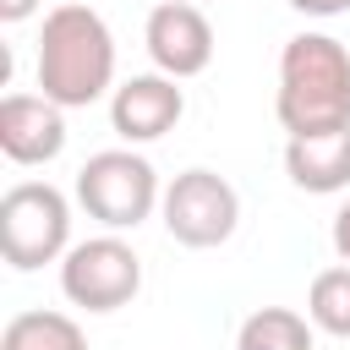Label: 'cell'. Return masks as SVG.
Listing matches in <instances>:
<instances>
[{
  "label": "cell",
  "instance_id": "cell-1",
  "mask_svg": "<svg viewBox=\"0 0 350 350\" xmlns=\"http://www.w3.org/2000/svg\"><path fill=\"white\" fill-rule=\"evenodd\" d=\"M279 126L290 137H328L350 126V55L328 33H301L279 55Z\"/></svg>",
  "mask_w": 350,
  "mask_h": 350
},
{
  "label": "cell",
  "instance_id": "cell-2",
  "mask_svg": "<svg viewBox=\"0 0 350 350\" xmlns=\"http://www.w3.org/2000/svg\"><path fill=\"white\" fill-rule=\"evenodd\" d=\"M115 71V44L98 11L88 5H55L44 16L38 38V88L55 104H93L109 88Z\"/></svg>",
  "mask_w": 350,
  "mask_h": 350
},
{
  "label": "cell",
  "instance_id": "cell-3",
  "mask_svg": "<svg viewBox=\"0 0 350 350\" xmlns=\"http://www.w3.org/2000/svg\"><path fill=\"white\" fill-rule=\"evenodd\" d=\"M66 197L44 180H22L0 197V257L11 268H38L66 246Z\"/></svg>",
  "mask_w": 350,
  "mask_h": 350
},
{
  "label": "cell",
  "instance_id": "cell-4",
  "mask_svg": "<svg viewBox=\"0 0 350 350\" xmlns=\"http://www.w3.org/2000/svg\"><path fill=\"white\" fill-rule=\"evenodd\" d=\"M77 197L82 208L109 224V230H126V224H142L148 208H153V164L137 159V153H93L82 170H77Z\"/></svg>",
  "mask_w": 350,
  "mask_h": 350
},
{
  "label": "cell",
  "instance_id": "cell-5",
  "mask_svg": "<svg viewBox=\"0 0 350 350\" xmlns=\"http://www.w3.org/2000/svg\"><path fill=\"white\" fill-rule=\"evenodd\" d=\"M60 284H66V295H71L77 306H88V312H115V306H126V301L137 295L142 262H137V252H131L126 241L98 235V241H82V246L66 252Z\"/></svg>",
  "mask_w": 350,
  "mask_h": 350
},
{
  "label": "cell",
  "instance_id": "cell-6",
  "mask_svg": "<svg viewBox=\"0 0 350 350\" xmlns=\"http://www.w3.org/2000/svg\"><path fill=\"white\" fill-rule=\"evenodd\" d=\"M235 219H241L235 186L213 170H186L164 191V224L180 246H219V241H230Z\"/></svg>",
  "mask_w": 350,
  "mask_h": 350
},
{
  "label": "cell",
  "instance_id": "cell-7",
  "mask_svg": "<svg viewBox=\"0 0 350 350\" xmlns=\"http://www.w3.org/2000/svg\"><path fill=\"white\" fill-rule=\"evenodd\" d=\"M148 55L170 77H197L213 60V27L191 0H164L148 16Z\"/></svg>",
  "mask_w": 350,
  "mask_h": 350
},
{
  "label": "cell",
  "instance_id": "cell-8",
  "mask_svg": "<svg viewBox=\"0 0 350 350\" xmlns=\"http://www.w3.org/2000/svg\"><path fill=\"white\" fill-rule=\"evenodd\" d=\"M66 142V120L60 104L44 93H5L0 98V148L16 164H44L55 159Z\"/></svg>",
  "mask_w": 350,
  "mask_h": 350
},
{
  "label": "cell",
  "instance_id": "cell-9",
  "mask_svg": "<svg viewBox=\"0 0 350 350\" xmlns=\"http://www.w3.org/2000/svg\"><path fill=\"white\" fill-rule=\"evenodd\" d=\"M180 109H186V98L170 77H131L126 88H115L109 120L126 142H153L180 120Z\"/></svg>",
  "mask_w": 350,
  "mask_h": 350
},
{
  "label": "cell",
  "instance_id": "cell-10",
  "mask_svg": "<svg viewBox=\"0 0 350 350\" xmlns=\"http://www.w3.org/2000/svg\"><path fill=\"white\" fill-rule=\"evenodd\" d=\"M284 170L306 191H339V186H350V126L328 131V137H290Z\"/></svg>",
  "mask_w": 350,
  "mask_h": 350
},
{
  "label": "cell",
  "instance_id": "cell-11",
  "mask_svg": "<svg viewBox=\"0 0 350 350\" xmlns=\"http://www.w3.org/2000/svg\"><path fill=\"white\" fill-rule=\"evenodd\" d=\"M0 350H88V345H82V328L60 312H22L5 323Z\"/></svg>",
  "mask_w": 350,
  "mask_h": 350
},
{
  "label": "cell",
  "instance_id": "cell-12",
  "mask_svg": "<svg viewBox=\"0 0 350 350\" xmlns=\"http://www.w3.org/2000/svg\"><path fill=\"white\" fill-rule=\"evenodd\" d=\"M241 350H312V328L290 306H262L241 323Z\"/></svg>",
  "mask_w": 350,
  "mask_h": 350
},
{
  "label": "cell",
  "instance_id": "cell-13",
  "mask_svg": "<svg viewBox=\"0 0 350 350\" xmlns=\"http://www.w3.org/2000/svg\"><path fill=\"white\" fill-rule=\"evenodd\" d=\"M312 317L317 328L350 339V268H323L312 279Z\"/></svg>",
  "mask_w": 350,
  "mask_h": 350
},
{
  "label": "cell",
  "instance_id": "cell-14",
  "mask_svg": "<svg viewBox=\"0 0 350 350\" xmlns=\"http://www.w3.org/2000/svg\"><path fill=\"white\" fill-rule=\"evenodd\" d=\"M334 252L350 262V202L339 208V219H334Z\"/></svg>",
  "mask_w": 350,
  "mask_h": 350
},
{
  "label": "cell",
  "instance_id": "cell-15",
  "mask_svg": "<svg viewBox=\"0 0 350 350\" xmlns=\"http://www.w3.org/2000/svg\"><path fill=\"white\" fill-rule=\"evenodd\" d=\"M295 11H306V16H339L350 0H290Z\"/></svg>",
  "mask_w": 350,
  "mask_h": 350
},
{
  "label": "cell",
  "instance_id": "cell-16",
  "mask_svg": "<svg viewBox=\"0 0 350 350\" xmlns=\"http://www.w3.org/2000/svg\"><path fill=\"white\" fill-rule=\"evenodd\" d=\"M33 5H38V0H0V16H5V22H22Z\"/></svg>",
  "mask_w": 350,
  "mask_h": 350
}]
</instances>
